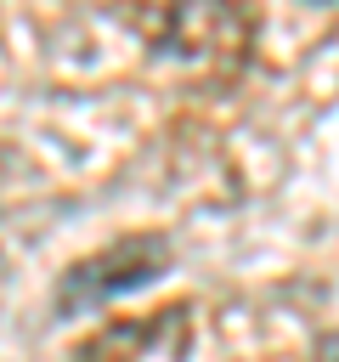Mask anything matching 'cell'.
Returning a JSON list of instances; mask_svg holds the SVG:
<instances>
[{
    "instance_id": "6da1fadb",
    "label": "cell",
    "mask_w": 339,
    "mask_h": 362,
    "mask_svg": "<svg viewBox=\"0 0 339 362\" xmlns=\"http://www.w3.org/2000/svg\"><path fill=\"white\" fill-rule=\"evenodd\" d=\"M130 28L164 57L220 62V68H237L254 40V17L243 6H147L130 11Z\"/></svg>"
},
{
    "instance_id": "7a4b0ae2",
    "label": "cell",
    "mask_w": 339,
    "mask_h": 362,
    "mask_svg": "<svg viewBox=\"0 0 339 362\" xmlns=\"http://www.w3.org/2000/svg\"><path fill=\"white\" fill-rule=\"evenodd\" d=\"M164 266H170V243H164L158 232L124 238V243H113V249H102V255H90V260H79V266L62 277L56 311H85V305H96V300H107V294L141 288V283H153Z\"/></svg>"
},
{
    "instance_id": "3957f363",
    "label": "cell",
    "mask_w": 339,
    "mask_h": 362,
    "mask_svg": "<svg viewBox=\"0 0 339 362\" xmlns=\"http://www.w3.org/2000/svg\"><path fill=\"white\" fill-rule=\"evenodd\" d=\"M85 362H136V356H113V351H107V345H96V351H90V356H85Z\"/></svg>"
}]
</instances>
